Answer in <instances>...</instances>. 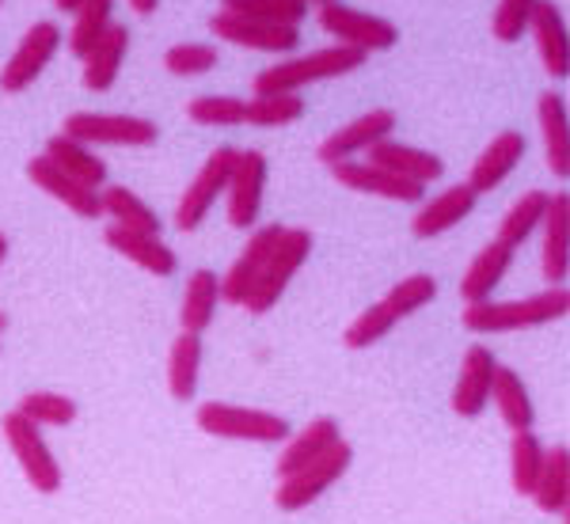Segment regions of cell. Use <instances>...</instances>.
<instances>
[{"label": "cell", "mask_w": 570, "mask_h": 524, "mask_svg": "<svg viewBox=\"0 0 570 524\" xmlns=\"http://www.w3.org/2000/svg\"><path fill=\"white\" fill-rule=\"evenodd\" d=\"M570 312V293L563 285H548L537 297L521 300H483V305H464V330L472 335H505V330H529L556 324Z\"/></svg>", "instance_id": "cell-1"}, {"label": "cell", "mask_w": 570, "mask_h": 524, "mask_svg": "<svg viewBox=\"0 0 570 524\" xmlns=\"http://www.w3.org/2000/svg\"><path fill=\"white\" fill-rule=\"evenodd\" d=\"M370 61L365 50H354V46H324V50L301 53V58L278 61V66L263 69L259 77L252 80L255 96H282V91H301L308 85H320V80H338L346 72H357Z\"/></svg>", "instance_id": "cell-2"}, {"label": "cell", "mask_w": 570, "mask_h": 524, "mask_svg": "<svg viewBox=\"0 0 570 524\" xmlns=\"http://www.w3.org/2000/svg\"><path fill=\"white\" fill-rule=\"evenodd\" d=\"M312 255V233L308 228H282L278 244H274L271 259H266L263 274L255 278L252 293L244 297V305L252 316H266L282 300V293L289 289V281L297 278V270L308 263Z\"/></svg>", "instance_id": "cell-3"}, {"label": "cell", "mask_w": 570, "mask_h": 524, "mask_svg": "<svg viewBox=\"0 0 570 524\" xmlns=\"http://www.w3.org/2000/svg\"><path fill=\"white\" fill-rule=\"evenodd\" d=\"M198 429L209 437L225 441H255V445H282L289 437V422L274 411L240 407V403H202L198 407Z\"/></svg>", "instance_id": "cell-4"}, {"label": "cell", "mask_w": 570, "mask_h": 524, "mask_svg": "<svg viewBox=\"0 0 570 524\" xmlns=\"http://www.w3.org/2000/svg\"><path fill=\"white\" fill-rule=\"evenodd\" d=\"M351 459H354V448L346 445V441H335L324 456H316L312 464L297 467L293 475H282L278 491H274V505L285 513L305 510V505H312L320 494H327L331 486L343 479L346 467H351Z\"/></svg>", "instance_id": "cell-5"}, {"label": "cell", "mask_w": 570, "mask_h": 524, "mask_svg": "<svg viewBox=\"0 0 570 524\" xmlns=\"http://www.w3.org/2000/svg\"><path fill=\"white\" fill-rule=\"evenodd\" d=\"M66 137L80 145H115V149H149L160 141V126L137 115H99L77 110L66 118Z\"/></svg>", "instance_id": "cell-6"}, {"label": "cell", "mask_w": 570, "mask_h": 524, "mask_svg": "<svg viewBox=\"0 0 570 524\" xmlns=\"http://www.w3.org/2000/svg\"><path fill=\"white\" fill-rule=\"evenodd\" d=\"M236 156H240V149H233V145H220V149L209 152V160L202 164L198 175L190 179V187L183 190V198H179V209H176L179 233H195L202 220L214 214L220 195L228 190V179H233Z\"/></svg>", "instance_id": "cell-7"}, {"label": "cell", "mask_w": 570, "mask_h": 524, "mask_svg": "<svg viewBox=\"0 0 570 524\" xmlns=\"http://www.w3.org/2000/svg\"><path fill=\"white\" fill-rule=\"evenodd\" d=\"M0 434H4L12 456L20 459L27 483H31L35 491L39 494L61 491V464L53 459L50 445H46L42 426H35V422H27L20 411H12V415H4V422H0Z\"/></svg>", "instance_id": "cell-8"}, {"label": "cell", "mask_w": 570, "mask_h": 524, "mask_svg": "<svg viewBox=\"0 0 570 524\" xmlns=\"http://www.w3.org/2000/svg\"><path fill=\"white\" fill-rule=\"evenodd\" d=\"M320 27L327 34H335V42L354 46V50H392L400 42V27L384 16L362 12V8H351L343 0H331V4H320Z\"/></svg>", "instance_id": "cell-9"}, {"label": "cell", "mask_w": 570, "mask_h": 524, "mask_svg": "<svg viewBox=\"0 0 570 524\" xmlns=\"http://www.w3.org/2000/svg\"><path fill=\"white\" fill-rule=\"evenodd\" d=\"M61 42H66L61 27L53 20H39L20 39L12 58H8L4 72H0V88H4L8 96H20V91H27L46 72V66L53 61V53L61 50Z\"/></svg>", "instance_id": "cell-10"}, {"label": "cell", "mask_w": 570, "mask_h": 524, "mask_svg": "<svg viewBox=\"0 0 570 524\" xmlns=\"http://www.w3.org/2000/svg\"><path fill=\"white\" fill-rule=\"evenodd\" d=\"M209 31L220 42L244 46V50H259V53H289L301 46V27H285V23H263V20H247L236 12H220L209 20Z\"/></svg>", "instance_id": "cell-11"}, {"label": "cell", "mask_w": 570, "mask_h": 524, "mask_svg": "<svg viewBox=\"0 0 570 524\" xmlns=\"http://www.w3.org/2000/svg\"><path fill=\"white\" fill-rule=\"evenodd\" d=\"M266 156L259 149H240L236 156L233 179H228V225L233 228H255L263 209V190H266Z\"/></svg>", "instance_id": "cell-12"}, {"label": "cell", "mask_w": 570, "mask_h": 524, "mask_svg": "<svg viewBox=\"0 0 570 524\" xmlns=\"http://www.w3.org/2000/svg\"><path fill=\"white\" fill-rule=\"evenodd\" d=\"M395 130V110L389 107H373L365 110L362 118H354L351 126H343V130H335L327 137V141H320V164H343V160H354L357 152H370L376 141H384V137H392Z\"/></svg>", "instance_id": "cell-13"}, {"label": "cell", "mask_w": 570, "mask_h": 524, "mask_svg": "<svg viewBox=\"0 0 570 524\" xmlns=\"http://www.w3.org/2000/svg\"><path fill=\"white\" fill-rule=\"evenodd\" d=\"M331 175H335V182H343L346 190H357V195H373L389 201H426V187L422 182L403 179V175H395L389 168H376L370 160L331 164Z\"/></svg>", "instance_id": "cell-14"}, {"label": "cell", "mask_w": 570, "mask_h": 524, "mask_svg": "<svg viewBox=\"0 0 570 524\" xmlns=\"http://www.w3.org/2000/svg\"><path fill=\"white\" fill-rule=\"evenodd\" d=\"M27 179H31L39 190H46V195H50L53 201H61V206H66L69 214H77L80 220L104 217V201H99V190H88V187H80L77 179H69V175L61 171L46 152L35 156V160H27Z\"/></svg>", "instance_id": "cell-15"}, {"label": "cell", "mask_w": 570, "mask_h": 524, "mask_svg": "<svg viewBox=\"0 0 570 524\" xmlns=\"http://www.w3.org/2000/svg\"><path fill=\"white\" fill-rule=\"evenodd\" d=\"M282 236V225H263V228H252V236H247L244 251L236 255V263L225 270V278H220V300H228V305H244V297L252 293L255 278L263 274L266 259H271L274 244H278Z\"/></svg>", "instance_id": "cell-16"}, {"label": "cell", "mask_w": 570, "mask_h": 524, "mask_svg": "<svg viewBox=\"0 0 570 524\" xmlns=\"http://www.w3.org/2000/svg\"><path fill=\"white\" fill-rule=\"evenodd\" d=\"M525 152H529V141L521 130L494 134V141L475 156L472 175H468V187H472L475 195H491V190L502 187V182L510 179V171L525 160Z\"/></svg>", "instance_id": "cell-17"}, {"label": "cell", "mask_w": 570, "mask_h": 524, "mask_svg": "<svg viewBox=\"0 0 570 524\" xmlns=\"http://www.w3.org/2000/svg\"><path fill=\"white\" fill-rule=\"evenodd\" d=\"M494 354L487 346H468L464 349V362H461V376H456V388H453V411L461 418H480L483 407L491 403V380H494Z\"/></svg>", "instance_id": "cell-18"}, {"label": "cell", "mask_w": 570, "mask_h": 524, "mask_svg": "<svg viewBox=\"0 0 570 524\" xmlns=\"http://www.w3.org/2000/svg\"><path fill=\"white\" fill-rule=\"evenodd\" d=\"M104 244L110 251H118L122 259H130L134 266H141V270L156 274V278H171L176 274V251H171L168 244L160 240V236L153 233H134V228H122V225H110L104 233Z\"/></svg>", "instance_id": "cell-19"}, {"label": "cell", "mask_w": 570, "mask_h": 524, "mask_svg": "<svg viewBox=\"0 0 570 524\" xmlns=\"http://www.w3.org/2000/svg\"><path fill=\"white\" fill-rule=\"evenodd\" d=\"M529 31L537 34V50H540V61H544L548 77L551 80H567L570 72V39H567V20L559 12L556 0H537L532 8V20H529Z\"/></svg>", "instance_id": "cell-20"}, {"label": "cell", "mask_w": 570, "mask_h": 524, "mask_svg": "<svg viewBox=\"0 0 570 524\" xmlns=\"http://www.w3.org/2000/svg\"><path fill=\"white\" fill-rule=\"evenodd\" d=\"M475 190L468 187V182H456V187L441 190L430 201H422L415 220H411V233L419 236V240H434V236L449 233V228H456L461 220L475 209Z\"/></svg>", "instance_id": "cell-21"}, {"label": "cell", "mask_w": 570, "mask_h": 524, "mask_svg": "<svg viewBox=\"0 0 570 524\" xmlns=\"http://www.w3.org/2000/svg\"><path fill=\"white\" fill-rule=\"evenodd\" d=\"M370 164H376V168H389V171L403 175V179H411V182H422V187H430V182L445 175V160H441V156L426 152V149H415V145L392 141V137H384V141L373 145Z\"/></svg>", "instance_id": "cell-22"}, {"label": "cell", "mask_w": 570, "mask_h": 524, "mask_svg": "<svg viewBox=\"0 0 570 524\" xmlns=\"http://www.w3.org/2000/svg\"><path fill=\"white\" fill-rule=\"evenodd\" d=\"M537 118L540 134H544V152H548V171L556 179L570 175V122H567V99L556 88L540 91L537 99Z\"/></svg>", "instance_id": "cell-23"}, {"label": "cell", "mask_w": 570, "mask_h": 524, "mask_svg": "<svg viewBox=\"0 0 570 524\" xmlns=\"http://www.w3.org/2000/svg\"><path fill=\"white\" fill-rule=\"evenodd\" d=\"M126 53H130V27L110 23L104 39H99L85 53V58H80V61H85V88L88 91H110V88H115Z\"/></svg>", "instance_id": "cell-24"}, {"label": "cell", "mask_w": 570, "mask_h": 524, "mask_svg": "<svg viewBox=\"0 0 570 524\" xmlns=\"http://www.w3.org/2000/svg\"><path fill=\"white\" fill-rule=\"evenodd\" d=\"M540 233H544V278L548 285H563L567 259H570V195L567 190L548 198V214H544Z\"/></svg>", "instance_id": "cell-25"}, {"label": "cell", "mask_w": 570, "mask_h": 524, "mask_svg": "<svg viewBox=\"0 0 570 524\" xmlns=\"http://www.w3.org/2000/svg\"><path fill=\"white\" fill-rule=\"evenodd\" d=\"M513 263V247H505L502 240H491L480 255L472 259V266L461 278V297L464 305H483V300H494V289L502 285L505 270Z\"/></svg>", "instance_id": "cell-26"}, {"label": "cell", "mask_w": 570, "mask_h": 524, "mask_svg": "<svg viewBox=\"0 0 570 524\" xmlns=\"http://www.w3.org/2000/svg\"><path fill=\"white\" fill-rule=\"evenodd\" d=\"M46 156H50L69 179H77L80 187L99 190L107 182V160L99 152H91V145H80V141H72V137L58 134L46 141Z\"/></svg>", "instance_id": "cell-27"}, {"label": "cell", "mask_w": 570, "mask_h": 524, "mask_svg": "<svg viewBox=\"0 0 570 524\" xmlns=\"http://www.w3.org/2000/svg\"><path fill=\"white\" fill-rule=\"evenodd\" d=\"M335 441H343L335 418H312L301 434H289L282 441V456H278V475H293L297 467L312 464L316 456H324Z\"/></svg>", "instance_id": "cell-28"}, {"label": "cell", "mask_w": 570, "mask_h": 524, "mask_svg": "<svg viewBox=\"0 0 570 524\" xmlns=\"http://www.w3.org/2000/svg\"><path fill=\"white\" fill-rule=\"evenodd\" d=\"M537 502L540 513H559L567 517V505H570V453L567 445H556L544 453V467H540V479L532 486L529 494Z\"/></svg>", "instance_id": "cell-29"}, {"label": "cell", "mask_w": 570, "mask_h": 524, "mask_svg": "<svg viewBox=\"0 0 570 524\" xmlns=\"http://www.w3.org/2000/svg\"><path fill=\"white\" fill-rule=\"evenodd\" d=\"M491 399H494V407H499V418L513 429V434H521V429H532V422H537L532 395L525 388V380H521V376L513 373V369H505V365L494 369Z\"/></svg>", "instance_id": "cell-30"}, {"label": "cell", "mask_w": 570, "mask_h": 524, "mask_svg": "<svg viewBox=\"0 0 570 524\" xmlns=\"http://www.w3.org/2000/svg\"><path fill=\"white\" fill-rule=\"evenodd\" d=\"M220 305V278L214 270H195L183 289V308H179V327L190 335H202L217 316Z\"/></svg>", "instance_id": "cell-31"}, {"label": "cell", "mask_w": 570, "mask_h": 524, "mask_svg": "<svg viewBox=\"0 0 570 524\" xmlns=\"http://www.w3.org/2000/svg\"><path fill=\"white\" fill-rule=\"evenodd\" d=\"M198 376H202V335H183L171 343V354H168V392L171 399L179 403H190L198 392Z\"/></svg>", "instance_id": "cell-32"}, {"label": "cell", "mask_w": 570, "mask_h": 524, "mask_svg": "<svg viewBox=\"0 0 570 524\" xmlns=\"http://www.w3.org/2000/svg\"><path fill=\"white\" fill-rule=\"evenodd\" d=\"M548 198H551L548 190H525V195L505 209V217L499 225V236H494V240H502L505 247H513V251H518V247L525 244L532 233H540V225H544Z\"/></svg>", "instance_id": "cell-33"}, {"label": "cell", "mask_w": 570, "mask_h": 524, "mask_svg": "<svg viewBox=\"0 0 570 524\" xmlns=\"http://www.w3.org/2000/svg\"><path fill=\"white\" fill-rule=\"evenodd\" d=\"M104 214L122 228H134V233H160V214L145 201L141 195H134L130 187H107L104 195Z\"/></svg>", "instance_id": "cell-34"}, {"label": "cell", "mask_w": 570, "mask_h": 524, "mask_svg": "<svg viewBox=\"0 0 570 524\" xmlns=\"http://www.w3.org/2000/svg\"><path fill=\"white\" fill-rule=\"evenodd\" d=\"M305 115V99L301 91H282V96H252L244 99V122L274 130V126H289Z\"/></svg>", "instance_id": "cell-35"}, {"label": "cell", "mask_w": 570, "mask_h": 524, "mask_svg": "<svg viewBox=\"0 0 570 524\" xmlns=\"http://www.w3.org/2000/svg\"><path fill=\"white\" fill-rule=\"evenodd\" d=\"M544 441H540L532 429H521L513 434V448H510V475H513V491L521 498H529L532 486L540 479V467H544Z\"/></svg>", "instance_id": "cell-36"}, {"label": "cell", "mask_w": 570, "mask_h": 524, "mask_svg": "<svg viewBox=\"0 0 570 524\" xmlns=\"http://www.w3.org/2000/svg\"><path fill=\"white\" fill-rule=\"evenodd\" d=\"M110 8H115V0H85V4L72 12V16H77V20H72V31H69V53H72V58H85L91 46L104 39L107 27L115 23V20H110Z\"/></svg>", "instance_id": "cell-37"}, {"label": "cell", "mask_w": 570, "mask_h": 524, "mask_svg": "<svg viewBox=\"0 0 570 524\" xmlns=\"http://www.w3.org/2000/svg\"><path fill=\"white\" fill-rule=\"evenodd\" d=\"M434 297H438V281L430 278V274H411V278H403L400 285H392V293L381 300V305L395 324H400V319H407L426 305H434Z\"/></svg>", "instance_id": "cell-38"}, {"label": "cell", "mask_w": 570, "mask_h": 524, "mask_svg": "<svg viewBox=\"0 0 570 524\" xmlns=\"http://www.w3.org/2000/svg\"><path fill=\"white\" fill-rule=\"evenodd\" d=\"M16 411L35 426H69L77 418V403L61 392H27Z\"/></svg>", "instance_id": "cell-39"}, {"label": "cell", "mask_w": 570, "mask_h": 524, "mask_svg": "<svg viewBox=\"0 0 570 524\" xmlns=\"http://www.w3.org/2000/svg\"><path fill=\"white\" fill-rule=\"evenodd\" d=\"M220 8L247 16V20L285 23V27H301V20L308 16V4H301V0H225Z\"/></svg>", "instance_id": "cell-40"}, {"label": "cell", "mask_w": 570, "mask_h": 524, "mask_svg": "<svg viewBox=\"0 0 570 524\" xmlns=\"http://www.w3.org/2000/svg\"><path fill=\"white\" fill-rule=\"evenodd\" d=\"M220 53L209 42H179L164 53V69L171 77H202V72H214Z\"/></svg>", "instance_id": "cell-41"}, {"label": "cell", "mask_w": 570, "mask_h": 524, "mask_svg": "<svg viewBox=\"0 0 570 524\" xmlns=\"http://www.w3.org/2000/svg\"><path fill=\"white\" fill-rule=\"evenodd\" d=\"M187 118L198 126H244V99L236 96H198L187 103Z\"/></svg>", "instance_id": "cell-42"}, {"label": "cell", "mask_w": 570, "mask_h": 524, "mask_svg": "<svg viewBox=\"0 0 570 524\" xmlns=\"http://www.w3.org/2000/svg\"><path fill=\"white\" fill-rule=\"evenodd\" d=\"M532 8H537V0H499V8H494V20H491L494 39L505 42V46L525 39Z\"/></svg>", "instance_id": "cell-43"}, {"label": "cell", "mask_w": 570, "mask_h": 524, "mask_svg": "<svg viewBox=\"0 0 570 524\" xmlns=\"http://www.w3.org/2000/svg\"><path fill=\"white\" fill-rule=\"evenodd\" d=\"M130 8L137 16H153L156 8H160V0H130Z\"/></svg>", "instance_id": "cell-44"}, {"label": "cell", "mask_w": 570, "mask_h": 524, "mask_svg": "<svg viewBox=\"0 0 570 524\" xmlns=\"http://www.w3.org/2000/svg\"><path fill=\"white\" fill-rule=\"evenodd\" d=\"M53 4H58V12H77L85 0H53Z\"/></svg>", "instance_id": "cell-45"}, {"label": "cell", "mask_w": 570, "mask_h": 524, "mask_svg": "<svg viewBox=\"0 0 570 524\" xmlns=\"http://www.w3.org/2000/svg\"><path fill=\"white\" fill-rule=\"evenodd\" d=\"M4 259H8V236L0 233V263H4Z\"/></svg>", "instance_id": "cell-46"}, {"label": "cell", "mask_w": 570, "mask_h": 524, "mask_svg": "<svg viewBox=\"0 0 570 524\" xmlns=\"http://www.w3.org/2000/svg\"><path fill=\"white\" fill-rule=\"evenodd\" d=\"M301 4H308V8L316 4V8H320V4H331V0H301Z\"/></svg>", "instance_id": "cell-47"}, {"label": "cell", "mask_w": 570, "mask_h": 524, "mask_svg": "<svg viewBox=\"0 0 570 524\" xmlns=\"http://www.w3.org/2000/svg\"><path fill=\"white\" fill-rule=\"evenodd\" d=\"M8 327V319H4V312H0V330H4Z\"/></svg>", "instance_id": "cell-48"}, {"label": "cell", "mask_w": 570, "mask_h": 524, "mask_svg": "<svg viewBox=\"0 0 570 524\" xmlns=\"http://www.w3.org/2000/svg\"><path fill=\"white\" fill-rule=\"evenodd\" d=\"M0 4H4V0H0Z\"/></svg>", "instance_id": "cell-49"}]
</instances>
